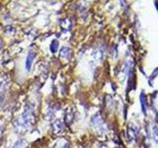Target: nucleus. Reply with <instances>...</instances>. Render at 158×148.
<instances>
[{
    "label": "nucleus",
    "instance_id": "nucleus-1",
    "mask_svg": "<svg viewBox=\"0 0 158 148\" xmlns=\"http://www.w3.org/2000/svg\"><path fill=\"white\" fill-rule=\"evenodd\" d=\"M23 121L26 128H30L35 123V116L33 112V107L30 105L25 106V111L23 114Z\"/></svg>",
    "mask_w": 158,
    "mask_h": 148
},
{
    "label": "nucleus",
    "instance_id": "nucleus-2",
    "mask_svg": "<svg viewBox=\"0 0 158 148\" xmlns=\"http://www.w3.org/2000/svg\"><path fill=\"white\" fill-rule=\"evenodd\" d=\"M91 125L97 130H102L104 128V121L100 114H95L91 119Z\"/></svg>",
    "mask_w": 158,
    "mask_h": 148
},
{
    "label": "nucleus",
    "instance_id": "nucleus-3",
    "mask_svg": "<svg viewBox=\"0 0 158 148\" xmlns=\"http://www.w3.org/2000/svg\"><path fill=\"white\" fill-rule=\"evenodd\" d=\"M138 134V128L134 125V123H130L128 126V137L130 139V141L135 140Z\"/></svg>",
    "mask_w": 158,
    "mask_h": 148
},
{
    "label": "nucleus",
    "instance_id": "nucleus-4",
    "mask_svg": "<svg viewBox=\"0 0 158 148\" xmlns=\"http://www.w3.org/2000/svg\"><path fill=\"white\" fill-rule=\"evenodd\" d=\"M35 56H36L35 51H29V54L27 55V58H26V62H25V66H26L27 71H30V69L32 67V64H33V62H34Z\"/></svg>",
    "mask_w": 158,
    "mask_h": 148
},
{
    "label": "nucleus",
    "instance_id": "nucleus-5",
    "mask_svg": "<svg viewBox=\"0 0 158 148\" xmlns=\"http://www.w3.org/2000/svg\"><path fill=\"white\" fill-rule=\"evenodd\" d=\"M139 102H141V111L143 114H146V109H147V99L144 92H141L139 95Z\"/></svg>",
    "mask_w": 158,
    "mask_h": 148
},
{
    "label": "nucleus",
    "instance_id": "nucleus-6",
    "mask_svg": "<svg viewBox=\"0 0 158 148\" xmlns=\"http://www.w3.org/2000/svg\"><path fill=\"white\" fill-rule=\"evenodd\" d=\"M52 128L53 132H55V133H58V132L62 131V128H63V122L60 121V119H56V121L52 123Z\"/></svg>",
    "mask_w": 158,
    "mask_h": 148
},
{
    "label": "nucleus",
    "instance_id": "nucleus-7",
    "mask_svg": "<svg viewBox=\"0 0 158 148\" xmlns=\"http://www.w3.org/2000/svg\"><path fill=\"white\" fill-rule=\"evenodd\" d=\"M74 119V114L71 109H68V110L66 111L65 113V116H64V121H65V122L67 123V125H70L71 122H73Z\"/></svg>",
    "mask_w": 158,
    "mask_h": 148
},
{
    "label": "nucleus",
    "instance_id": "nucleus-8",
    "mask_svg": "<svg viewBox=\"0 0 158 148\" xmlns=\"http://www.w3.org/2000/svg\"><path fill=\"white\" fill-rule=\"evenodd\" d=\"M71 56V49L69 48L64 47L60 51V57H62L64 59H69Z\"/></svg>",
    "mask_w": 158,
    "mask_h": 148
},
{
    "label": "nucleus",
    "instance_id": "nucleus-9",
    "mask_svg": "<svg viewBox=\"0 0 158 148\" xmlns=\"http://www.w3.org/2000/svg\"><path fill=\"white\" fill-rule=\"evenodd\" d=\"M28 142L25 139H19L18 141L14 144L13 148H27Z\"/></svg>",
    "mask_w": 158,
    "mask_h": 148
},
{
    "label": "nucleus",
    "instance_id": "nucleus-10",
    "mask_svg": "<svg viewBox=\"0 0 158 148\" xmlns=\"http://www.w3.org/2000/svg\"><path fill=\"white\" fill-rule=\"evenodd\" d=\"M57 48H58V41L53 40L52 42L51 45H49V49H51V51L52 52V54H55V52L57 51Z\"/></svg>",
    "mask_w": 158,
    "mask_h": 148
},
{
    "label": "nucleus",
    "instance_id": "nucleus-11",
    "mask_svg": "<svg viewBox=\"0 0 158 148\" xmlns=\"http://www.w3.org/2000/svg\"><path fill=\"white\" fill-rule=\"evenodd\" d=\"M152 136H153L154 141H155L156 143H158V126H157V125H153V128H152Z\"/></svg>",
    "mask_w": 158,
    "mask_h": 148
},
{
    "label": "nucleus",
    "instance_id": "nucleus-12",
    "mask_svg": "<svg viewBox=\"0 0 158 148\" xmlns=\"http://www.w3.org/2000/svg\"><path fill=\"white\" fill-rule=\"evenodd\" d=\"M60 25H62V27L63 28V29L68 30V29H70V27H71V22L70 21H68V19H64Z\"/></svg>",
    "mask_w": 158,
    "mask_h": 148
},
{
    "label": "nucleus",
    "instance_id": "nucleus-13",
    "mask_svg": "<svg viewBox=\"0 0 158 148\" xmlns=\"http://www.w3.org/2000/svg\"><path fill=\"white\" fill-rule=\"evenodd\" d=\"M157 75H158V67L155 68V70H154V71L152 72L151 76L149 77V84H150V85H152V81H153L154 78H156Z\"/></svg>",
    "mask_w": 158,
    "mask_h": 148
},
{
    "label": "nucleus",
    "instance_id": "nucleus-14",
    "mask_svg": "<svg viewBox=\"0 0 158 148\" xmlns=\"http://www.w3.org/2000/svg\"><path fill=\"white\" fill-rule=\"evenodd\" d=\"M62 148H69V146H68V144L66 143V144H64V145H63V147Z\"/></svg>",
    "mask_w": 158,
    "mask_h": 148
},
{
    "label": "nucleus",
    "instance_id": "nucleus-15",
    "mask_svg": "<svg viewBox=\"0 0 158 148\" xmlns=\"http://www.w3.org/2000/svg\"><path fill=\"white\" fill-rule=\"evenodd\" d=\"M0 48H1V42H0Z\"/></svg>",
    "mask_w": 158,
    "mask_h": 148
}]
</instances>
